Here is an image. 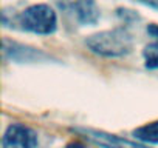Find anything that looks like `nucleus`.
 Here are the masks:
<instances>
[{"mask_svg":"<svg viewBox=\"0 0 158 148\" xmlns=\"http://www.w3.org/2000/svg\"><path fill=\"white\" fill-rule=\"evenodd\" d=\"M133 136L144 143H158V120L133 130Z\"/></svg>","mask_w":158,"mask_h":148,"instance_id":"423d86ee","label":"nucleus"},{"mask_svg":"<svg viewBox=\"0 0 158 148\" xmlns=\"http://www.w3.org/2000/svg\"><path fill=\"white\" fill-rule=\"evenodd\" d=\"M74 131L84 134L90 142H93L99 146H104V148H149L146 145L135 143V142H130L127 139H123L119 136L109 134L104 131H96V130H90V128H74Z\"/></svg>","mask_w":158,"mask_h":148,"instance_id":"20e7f679","label":"nucleus"},{"mask_svg":"<svg viewBox=\"0 0 158 148\" xmlns=\"http://www.w3.org/2000/svg\"><path fill=\"white\" fill-rule=\"evenodd\" d=\"M139 2L144 3V5H147V6H150V8L158 10V0H139Z\"/></svg>","mask_w":158,"mask_h":148,"instance_id":"1a4fd4ad","label":"nucleus"},{"mask_svg":"<svg viewBox=\"0 0 158 148\" xmlns=\"http://www.w3.org/2000/svg\"><path fill=\"white\" fill-rule=\"evenodd\" d=\"M87 46L93 53L104 57H121L130 53L132 37L123 28L102 31L90 36L87 39Z\"/></svg>","mask_w":158,"mask_h":148,"instance_id":"f257e3e1","label":"nucleus"},{"mask_svg":"<svg viewBox=\"0 0 158 148\" xmlns=\"http://www.w3.org/2000/svg\"><path fill=\"white\" fill-rule=\"evenodd\" d=\"M143 56H144L146 68H149V69L158 68V40L156 39H155V42L146 45V48L143 51Z\"/></svg>","mask_w":158,"mask_h":148,"instance_id":"0eeeda50","label":"nucleus"},{"mask_svg":"<svg viewBox=\"0 0 158 148\" xmlns=\"http://www.w3.org/2000/svg\"><path fill=\"white\" fill-rule=\"evenodd\" d=\"M65 148H85L81 142H71V143H68Z\"/></svg>","mask_w":158,"mask_h":148,"instance_id":"9d476101","label":"nucleus"},{"mask_svg":"<svg viewBox=\"0 0 158 148\" xmlns=\"http://www.w3.org/2000/svg\"><path fill=\"white\" fill-rule=\"evenodd\" d=\"M36 145H37L36 131L23 123H11L2 137L3 148H34Z\"/></svg>","mask_w":158,"mask_h":148,"instance_id":"7ed1b4c3","label":"nucleus"},{"mask_svg":"<svg viewBox=\"0 0 158 148\" xmlns=\"http://www.w3.org/2000/svg\"><path fill=\"white\" fill-rule=\"evenodd\" d=\"M147 33H149L152 37H155V39L158 40V25H153V23L149 25V26H147Z\"/></svg>","mask_w":158,"mask_h":148,"instance_id":"6e6552de","label":"nucleus"},{"mask_svg":"<svg viewBox=\"0 0 158 148\" xmlns=\"http://www.w3.org/2000/svg\"><path fill=\"white\" fill-rule=\"evenodd\" d=\"M19 25L34 34H53L57 26L56 13L45 3L31 5L19 16Z\"/></svg>","mask_w":158,"mask_h":148,"instance_id":"f03ea898","label":"nucleus"},{"mask_svg":"<svg viewBox=\"0 0 158 148\" xmlns=\"http://www.w3.org/2000/svg\"><path fill=\"white\" fill-rule=\"evenodd\" d=\"M73 10L82 25H95L99 19V8L95 0H77L73 5Z\"/></svg>","mask_w":158,"mask_h":148,"instance_id":"39448f33","label":"nucleus"}]
</instances>
